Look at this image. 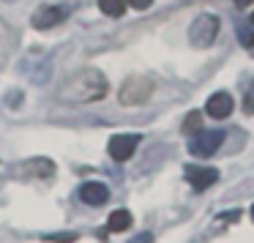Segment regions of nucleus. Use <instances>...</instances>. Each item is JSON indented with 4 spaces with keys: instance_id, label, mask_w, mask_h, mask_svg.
Masks as SVG:
<instances>
[{
    "instance_id": "obj_1",
    "label": "nucleus",
    "mask_w": 254,
    "mask_h": 243,
    "mask_svg": "<svg viewBox=\"0 0 254 243\" xmlns=\"http://www.w3.org/2000/svg\"><path fill=\"white\" fill-rule=\"evenodd\" d=\"M104 96H107V77L93 66L74 71L61 88V99L66 104H93Z\"/></svg>"
},
{
    "instance_id": "obj_2",
    "label": "nucleus",
    "mask_w": 254,
    "mask_h": 243,
    "mask_svg": "<svg viewBox=\"0 0 254 243\" xmlns=\"http://www.w3.org/2000/svg\"><path fill=\"white\" fill-rule=\"evenodd\" d=\"M219 28H221V19L216 14H208V11L197 14V19L189 25V41H191V47H197V50L213 47L216 36H219Z\"/></svg>"
},
{
    "instance_id": "obj_3",
    "label": "nucleus",
    "mask_w": 254,
    "mask_h": 243,
    "mask_svg": "<svg viewBox=\"0 0 254 243\" xmlns=\"http://www.w3.org/2000/svg\"><path fill=\"white\" fill-rule=\"evenodd\" d=\"M150 96H153V82H150V79L128 77L126 82L121 85L118 99H121V104H126V107H139V104H145Z\"/></svg>"
},
{
    "instance_id": "obj_4",
    "label": "nucleus",
    "mask_w": 254,
    "mask_h": 243,
    "mask_svg": "<svg viewBox=\"0 0 254 243\" xmlns=\"http://www.w3.org/2000/svg\"><path fill=\"white\" fill-rule=\"evenodd\" d=\"M221 145H224V131H221V128H208V131L199 128V131L194 134L191 145H189V153H191L194 159H210Z\"/></svg>"
},
{
    "instance_id": "obj_5",
    "label": "nucleus",
    "mask_w": 254,
    "mask_h": 243,
    "mask_svg": "<svg viewBox=\"0 0 254 243\" xmlns=\"http://www.w3.org/2000/svg\"><path fill=\"white\" fill-rule=\"evenodd\" d=\"M139 142H142L139 134H112L107 150H110V156L115 161H128L134 156V150L139 148Z\"/></svg>"
},
{
    "instance_id": "obj_6",
    "label": "nucleus",
    "mask_w": 254,
    "mask_h": 243,
    "mask_svg": "<svg viewBox=\"0 0 254 243\" xmlns=\"http://www.w3.org/2000/svg\"><path fill=\"white\" fill-rule=\"evenodd\" d=\"M68 17V8L63 6H41L33 11V17H30V25H33L36 30H50V28H58V25H63Z\"/></svg>"
},
{
    "instance_id": "obj_7",
    "label": "nucleus",
    "mask_w": 254,
    "mask_h": 243,
    "mask_svg": "<svg viewBox=\"0 0 254 243\" xmlns=\"http://www.w3.org/2000/svg\"><path fill=\"white\" fill-rule=\"evenodd\" d=\"M183 175H186L189 183H191L194 191H205V188H210L216 181H219V170H213V167L186 164V167H183Z\"/></svg>"
},
{
    "instance_id": "obj_8",
    "label": "nucleus",
    "mask_w": 254,
    "mask_h": 243,
    "mask_svg": "<svg viewBox=\"0 0 254 243\" xmlns=\"http://www.w3.org/2000/svg\"><path fill=\"white\" fill-rule=\"evenodd\" d=\"M232 110H235V101H232V96L227 93V90L213 93L208 99V104H205V112H208L213 121H224V118H230Z\"/></svg>"
},
{
    "instance_id": "obj_9",
    "label": "nucleus",
    "mask_w": 254,
    "mask_h": 243,
    "mask_svg": "<svg viewBox=\"0 0 254 243\" xmlns=\"http://www.w3.org/2000/svg\"><path fill=\"white\" fill-rule=\"evenodd\" d=\"M79 199H82L85 205H96V208H99V205H104L107 199H110V188L99 181H88V183L79 186Z\"/></svg>"
},
{
    "instance_id": "obj_10",
    "label": "nucleus",
    "mask_w": 254,
    "mask_h": 243,
    "mask_svg": "<svg viewBox=\"0 0 254 243\" xmlns=\"http://www.w3.org/2000/svg\"><path fill=\"white\" fill-rule=\"evenodd\" d=\"M131 227V213L126 208H118L110 213V221H107V230L110 232H126Z\"/></svg>"
},
{
    "instance_id": "obj_11",
    "label": "nucleus",
    "mask_w": 254,
    "mask_h": 243,
    "mask_svg": "<svg viewBox=\"0 0 254 243\" xmlns=\"http://www.w3.org/2000/svg\"><path fill=\"white\" fill-rule=\"evenodd\" d=\"M99 8H101V14L118 19L126 14V0H99Z\"/></svg>"
},
{
    "instance_id": "obj_12",
    "label": "nucleus",
    "mask_w": 254,
    "mask_h": 243,
    "mask_svg": "<svg viewBox=\"0 0 254 243\" xmlns=\"http://www.w3.org/2000/svg\"><path fill=\"white\" fill-rule=\"evenodd\" d=\"M199 126H202V115H199V112H189V115L183 118V126H181V131L191 137V134H197V131H199Z\"/></svg>"
},
{
    "instance_id": "obj_13",
    "label": "nucleus",
    "mask_w": 254,
    "mask_h": 243,
    "mask_svg": "<svg viewBox=\"0 0 254 243\" xmlns=\"http://www.w3.org/2000/svg\"><path fill=\"white\" fill-rule=\"evenodd\" d=\"M238 41L254 55V28H238Z\"/></svg>"
},
{
    "instance_id": "obj_14",
    "label": "nucleus",
    "mask_w": 254,
    "mask_h": 243,
    "mask_svg": "<svg viewBox=\"0 0 254 243\" xmlns=\"http://www.w3.org/2000/svg\"><path fill=\"white\" fill-rule=\"evenodd\" d=\"M243 112H246V115H254V82L249 85V93H246V99H243Z\"/></svg>"
},
{
    "instance_id": "obj_15",
    "label": "nucleus",
    "mask_w": 254,
    "mask_h": 243,
    "mask_svg": "<svg viewBox=\"0 0 254 243\" xmlns=\"http://www.w3.org/2000/svg\"><path fill=\"white\" fill-rule=\"evenodd\" d=\"M47 238V241H55V243H74V241H77V232H66V235H44Z\"/></svg>"
},
{
    "instance_id": "obj_16",
    "label": "nucleus",
    "mask_w": 254,
    "mask_h": 243,
    "mask_svg": "<svg viewBox=\"0 0 254 243\" xmlns=\"http://www.w3.org/2000/svg\"><path fill=\"white\" fill-rule=\"evenodd\" d=\"M126 6L137 8V11H145V8H150V6H153V0H126Z\"/></svg>"
},
{
    "instance_id": "obj_17",
    "label": "nucleus",
    "mask_w": 254,
    "mask_h": 243,
    "mask_svg": "<svg viewBox=\"0 0 254 243\" xmlns=\"http://www.w3.org/2000/svg\"><path fill=\"white\" fill-rule=\"evenodd\" d=\"M131 243H153V235H150V232H142V235H139L137 241H131Z\"/></svg>"
},
{
    "instance_id": "obj_18",
    "label": "nucleus",
    "mask_w": 254,
    "mask_h": 243,
    "mask_svg": "<svg viewBox=\"0 0 254 243\" xmlns=\"http://www.w3.org/2000/svg\"><path fill=\"white\" fill-rule=\"evenodd\" d=\"M232 3H235L238 8H246V6H252L254 0H232Z\"/></svg>"
},
{
    "instance_id": "obj_19",
    "label": "nucleus",
    "mask_w": 254,
    "mask_h": 243,
    "mask_svg": "<svg viewBox=\"0 0 254 243\" xmlns=\"http://www.w3.org/2000/svg\"><path fill=\"white\" fill-rule=\"evenodd\" d=\"M249 25H252V28H254V14H252V17H249Z\"/></svg>"
},
{
    "instance_id": "obj_20",
    "label": "nucleus",
    "mask_w": 254,
    "mask_h": 243,
    "mask_svg": "<svg viewBox=\"0 0 254 243\" xmlns=\"http://www.w3.org/2000/svg\"><path fill=\"white\" fill-rule=\"evenodd\" d=\"M252 219H254V208H252Z\"/></svg>"
}]
</instances>
